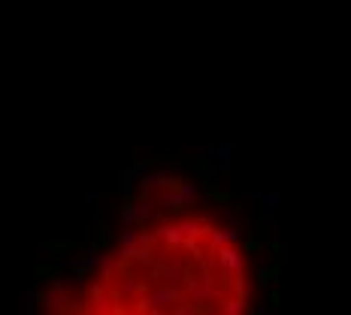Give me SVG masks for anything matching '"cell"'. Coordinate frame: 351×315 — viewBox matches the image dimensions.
<instances>
[{"label": "cell", "mask_w": 351, "mask_h": 315, "mask_svg": "<svg viewBox=\"0 0 351 315\" xmlns=\"http://www.w3.org/2000/svg\"><path fill=\"white\" fill-rule=\"evenodd\" d=\"M261 233L215 182L158 173L88 276L79 315H261Z\"/></svg>", "instance_id": "1"}]
</instances>
